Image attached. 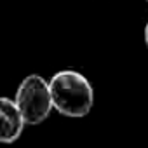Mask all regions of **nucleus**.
I'll use <instances>...</instances> for the list:
<instances>
[{
	"label": "nucleus",
	"instance_id": "obj_3",
	"mask_svg": "<svg viewBox=\"0 0 148 148\" xmlns=\"http://www.w3.org/2000/svg\"><path fill=\"white\" fill-rule=\"evenodd\" d=\"M25 119L14 99L0 96V143H14L25 131Z\"/></svg>",
	"mask_w": 148,
	"mask_h": 148
},
{
	"label": "nucleus",
	"instance_id": "obj_2",
	"mask_svg": "<svg viewBox=\"0 0 148 148\" xmlns=\"http://www.w3.org/2000/svg\"><path fill=\"white\" fill-rule=\"evenodd\" d=\"M14 101L25 122L30 125H37L47 120L51 110L54 108L49 82L37 73H32L26 79H23V82L18 86Z\"/></svg>",
	"mask_w": 148,
	"mask_h": 148
},
{
	"label": "nucleus",
	"instance_id": "obj_1",
	"mask_svg": "<svg viewBox=\"0 0 148 148\" xmlns=\"http://www.w3.org/2000/svg\"><path fill=\"white\" fill-rule=\"evenodd\" d=\"M52 106L64 117H86L94 105V91L91 82L79 71L61 70L49 80Z\"/></svg>",
	"mask_w": 148,
	"mask_h": 148
},
{
	"label": "nucleus",
	"instance_id": "obj_4",
	"mask_svg": "<svg viewBox=\"0 0 148 148\" xmlns=\"http://www.w3.org/2000/svg\"><path fill=\"white\" fill-rule=\"evenodd\" d=\"M145 42H146V47H148V23L145 26Z\"/></svg>",
	"mask_w": 148,
	"mask_h": 148
},
{
	"label": "nucleus",
	"instance_id": "obj_5",
	"mask_svg": "<svg viewBox=\"0 0 148 148\" xmlns=\"http://www.w3.org/2000/svg\"><path fill=\"white\" fill-rule=\"evenodd\" d=\"M146 2H148V0H146Z\"/></svg>",
	"mask_w": 148,
	"mask_h": 148
}]
</instances>
